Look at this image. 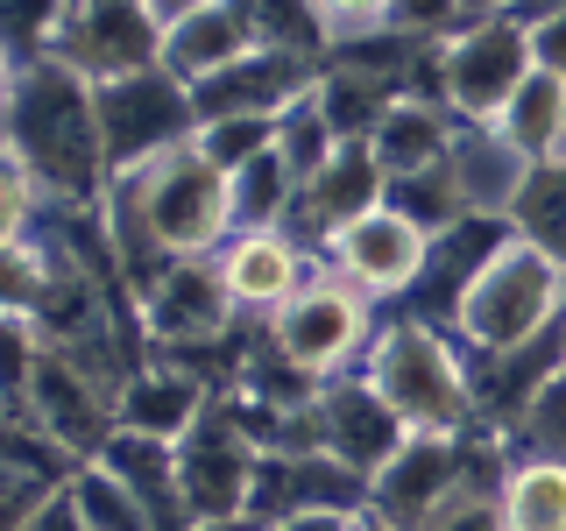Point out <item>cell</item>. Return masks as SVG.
I'll use <instances>...</instances> for the list:
<instances>
[{"label":"cell","mask_w":566,"mask_h":531,"mask_svg":"<svg viewBox=\"0 0 566 531\" xmlns=\"http://www.w3.org/2000/svg\"><path fill=\"white\" fill-rule=\"evenodd\" d=\"M8 164L29 170L43 206H99L114 170H106V135H99V93L85 71L64 58H29L8 64Z\"/></svg>","instance_id":"cell-1"},{"label":"cell","mask_w":566,"mask_h":531,"mask_svg":"<svg viewBox=\"0 0 566 531\" xmlns=\"http://www.w3.org/2000/svg\"><path fill=\"white\" fill-rule=\"evenodd\" d=\"M361 376L376 383V397L403 418V433H432V439H460L482 425L474 412V368H468V347L453 341L447 326L403 312L389 319L368 347Z\"/></svg>","instance_id":"cell-2"},{"label":"cell","mask_w":566,"mask_h":531,"mask_svg":"<svg viewBox=\"0 0 566 531\" xmlns=\"http://www.w3.org/2000/svg\"><path fill=\"white\" fill-rule=\"evenodd\" d=\"M559 319H566V270L510 227V235L489 248V262L468 277L447 333L468 354H510V347L538 341V333H553Z\"/></svg>","instance_id":"cell-3"},{"label":"cell","mask_w":566,"mask_h":531,"mask_svg":"<svg viewBox=\"0 0 566 531\" xmlns=\"http://www.w3.org/2000/svg\"><path fill=\"white\" fill-rule=\"evenodd\" d=\"M531 79H538L531 22L524 14H495V22H468V29L439 35V43L424 50L411 93L439 100L460 128H495Z\"/></svg>","instance_id":"cell-4"},{"label":"cell","mask_w":566,"mask_h":531,"mask_svg":"<svg viewBox=\"0 0 566 531\" xmlns=\"http://www.w3.org/2000/svg\"><path fill=\"white\" fill-rule=\"evenodd\" d=\"M376 333H382L376 298L354 291V283L333 277V270H318L276 319H262V341H270L283 362L312 368L318 383L354 376V368L368 362V347H376Z\"/></svg>","instance_id":"cell-5"},{"label":"cell","mask_w":566,"mask_h":531,"mask_svg":"<svg viewBox=\"0 0 566 531\" xmlns=\"http://www.w3.org/2000/svg\"><path fill=\"white\" fill-rule=\"evenodd\" d=\"M93 93H99V135H106V170L114 177H128L142 164H156V156L199 142V93H191L170 64L114 79V85H93Z\"/></svg>","instance_id":"cell-6"},{"label":"cell","mask_w":566,"mask_h":531,"mask_svg":"<svg viewBox=\"0 0 566 531\" xmlns=\"http://www.w3.org/2000/svg\"><path fill=\"white\" fill-rule=\"evenodd\" d=\"M135 319H142L156 354H177V362L199 368V354L220 347L241 326V305L220 277V256H185L135 291Z\"/></svg>","instance_id":"cell-7"},{"label":"cell","mask_w":566,"mask_h":531,"mask_svg":"<svg viewBox=\"0 0 566 531\" xmlns=\"http://www.w3.org/2000/svg\"><path fill=\"white\" fill-rule=\"evenodd\" d=\"M318 262H326L333 277H347L354 291H368L376 305H382V298H418L424 270H432V235L382 199L376 212L347 220L340 235L318 248Z\"/></svg>","instance_id":"cell-8"},{"label":"cell","mask_w":566,"mask_h":531,"mask_svg":"<svg viewBox=\"0 0 566 531\" xmlns=\"http://www.w3.org/2000/svg\"><path fill=\"white\" fill-rule=\"evenodd\" d=\"M255 460L262 447L234 425L227 404L191 425L177 439V482H185V510L191 524H220V518H248V496H255Z\"/></svg>","instance_id":"cell-9"},{"label":"cell","mask_w":566,"mask_h":531,"mask_svg":"<svg viewBox=\"0 0 566 531\" xmlns=\"http://www.w3.org/2000/svg\"><path fill=\"white\" fill-rule=\"evenodd\" d=\"M164 43L170 29L149 14V0H78L57 58L71 71H85L93 85H114V79H135V71H156Z\"/></svg>","instance_id":"cell-10"},{"label":"cell","mask_w":566,"mask_h":531,"mask_svg":"<svg viewBox=\"0 0 566 531\" xmlns=\"http://www.w3.org/2000/svg\"><path fill=\"white\" fill-rule=\"evenodd\" d=\"M318 270H326L318 248H305L291 227H241V235H227V248H220V277H227V291H234L241 319H276Z\"/></svg>","instance_id":"cell-11"},{"label":"cell","mask_w":566,"mask_h":531,"mask_svg":"<svg viewBox=\"0 0 566 531\" xmlns=\"http://www.w3.org/2000/svg\"><path fill=\"white\" fill-rule=\"evenodd\" d=\"M318 71H326V58H305V50H270V43H255L241 64H227L220 79L191 85V93H199V121H234V114L283 121L297 100H312V93H318Z\"/></svg>","instance_id":"cell-12"},{"label":"cell","mask_w":566,"mask_h":531,"mask_svg":"<svg viewBox=\"0 0 566 531\" xmlns=\"http://www.w3.org/2000/svg\"><path fill=\"white\" fill-rule=\"evenodd\" d=\"M305 510H368V475L340 468L326 447H291V454H262L255 460V496L248 518L283 524Z\"/></svg>","instance_id":"cell-13"},{"label":"cell","mask_w":566,"mask_h":531,"mask_svg":"<svg viewBox=\"0 0 566 531\" xmlns=\"http://www.w3.org/2000/svg\"><path fill=\"white\" fill-rule=\"evenodd\" d=\"M403 439H411L403 418L376 397V383H368L361 368H354V376H333L326 389H318V447L340 460V468L376 482L389 460L403 454Z\"/></svg>","instance_id":"cell-14"},{"label":"cell","mask_w":566,"mask_h":531,"mask_svg":"<svg viewBox=\"0 0 566 531\" xmlns=\"http://www.w3.org/2000/svg\"><path fill=\"white\" fill-rule=\"evenodd\" d=\"M8 412H29L50 439H57V447H71L78 460H93L106 439H114V397H106V389L85 376V368L71 362L64 347H43L29 397L8 404Z\"/></svg>","instance_id":"cell-15"},{"label":"cell","mask_w":566,"mask_h":531,"mask_svg":"<svg viewBox=\"0 0 566 531\" xmlns=\"http://www.w3.org/2000/svg\"><path fill=\"white\" fill-rule=\"evenodd\" d=\"M212 404H220V383H212L206 368H191V362H177V354L149 347V362L128 376V389H120V404H114V425L149 433V439H170V447H177Z\"/></svg>","instance_id":"cell-16"},{"label":"cell","mask_w":566,"mask_h":531,"mask_svg":"<svg viewBox=\"0 0 566 531\" xmlns=\"http://www.w3.org/2000/svg\"><path fill=\"white\" fill-rule=\"evenodd\" d=\"M389 199V170L376 164V149L368 142H347L340 156H333L326 170L305 185V199H297V220H291V235L305 241V248H326L333 235H340L347 220H361V212H376Z\"/></svg>","instance_id":"cell-17"},{"label":"cell","mask_w":566,"mask_h":531,"mask_svg":"<svg viewBox=\"0 0 566 531\" xmlns=\"http://www.w3.org/2000/svg\"><path fill=\"white\" fill-rule=\"evenodd\" d=\"M447 170H453V191H460V206H468L474 220L510 227V212H517V199H524V185H531L538 164H531L503 128H460Z\"/></svg>","instance_id":"cell-18"},{"label":"cell","mask_w":566,"mask_h":531,"mask_svg":"<svg viewBox=\"0 0 566 531\" xmlns=\"http://www.w3.org/2000/svg\"><path fill=\"white\" fill-rule=\"evenodd\" d=\"M453 135H460V121L439 100L403 93L382 114V128L368 135V149H376V164L389 170V185H397V177H418V170H439V164H447V156H453Z\"/></svg>","instance_id":"cell-19"},{"label":"cell","mask_w":566,"mask_h":531,"mask_svg":"<svg viewBox=\"0 0 566 531\" xmlns=\"http://www.w3.org/2000/svg\"><path fill=\"white\" fill-rule=\"evenodd\" d=\"M248 50H255V29H248V14L234 8V0H220V8L185 14V22L170 29L164 64H170L185 85H206V79H220L227 64H241Z\"/></svg>","instance_id":"cell-20"},{"label":"cell","mask_w":566,"mask_h":531,"mask_svg":"<svg viewBox=\"0 0 566 531\" xmlns=\"http://www.w3.org/2000/svg\"><path fill=\"white\" fill-rule=\"evenodd\" d=\"M403 93H411L403 79H382V71H361V64H340V58H326V71H318V106H326L340 142H368Z\"/></svg>","instance_id":"cell-21"},{"label":"cell","mask_w":566,"mask_h":531,"mask_svg":"<svg viewBox=\"0 0 566 531\" xmlns=\"http://www.w3.org/2000/svg\"><path fill=\"white\" fill-rule=\"evenodd\" d=\"M503 531H566V460L517 454L503 468Z\"/></svg>","instance_id":"cell-22"},{"label":"cell","mask_w":566,"mask_h":531,"mask_svg":"<svg viewBox=\"0 0 566 531\" xmlns=\"http://www.w3.org/2000/svg\"><path fill=\"white\" fill-rule=\"evenodd\" d=\"M495 128L517 142L531 164H559V156H566V79L538 71V79H531L524 93L510 100V114L495 121Z\"/></svg>","instance_id":"cell-23"},{"label":"cell","mask_w":566,"mask_h":531,"mask_svg":"<svg viewBox=\"0 0 566 531\" xmlns=\"http://www.w3.org/2000/svg\"><path fill=\"white\" fill-rule=\"evenodd\" d=\"M227 191H234V235L241 227H291L297 220V199H305V185H297V170L283 164V156H255L248 170L227 177Z\"/></svg>","instance_id":"cell-24"},{"label":"cell","mask_w":566,"mask_h":531,"mask_svg":"<svg viewBox=\"0 0 566 531\" xmlns=\"http://www.w3.org/2000/svg\"><path fill=\"white\" fill-rule=\"evenodd\" d=\"M71 510H78L93 531H164V524H156V510L142 503V496L120 482L106 460H85V468L71 475Z\"/></svg>","instance_id":"cell-25"},{"label":"cell","mask_w":566,"mask_h":531,"mask_svg":"<svg viewBox=\"0 0 566 531\" xmlns=\"http://www.w3.org/2000/svg\"><path fill=\"white\" fill-rule=\"evenodd\" d=\"M510 227H517L531 248H545V256L566 270V156L531 170L524 199H517V212H510Z\"/></svg>","instance_id":"cell-26"},{"label":"cell","mask_w":566,"mask_h":531,"mask_svg":"<svg viewBox=\"0 0 566 531\" xmlns=\"http://www.w3.org/2000/svg\"><path fill=\"white\" fill-rule=\"evenodd\" d=\"M71 8H78V0H0V43H8V64L57 58V43L71 29Z\"/></svg>","instance_id":"cell-27"},{"label":"cell","mask_w":566,"mask_h":531,"mask_svg":"<svg viewBox=\"0 0 566 531\" xmlns=\"http://www.w3.org/2000/svg\"><path fill=\"white\" fill-rule=\"evenodd\" d=\"M340 149H347V142L333 135V121H326V106H318V93H312V100H297L291 114L276 121V156L297 170V185H312V177L326 170Z\"/></svg>","instance_id":"cell-28"},{"label":"cell","mask_w":566,"mask_h":531,"mask_svg":"<svg viewBox=\"0 0 566 531\" xmlns=\"http://www.w3.org/2000/svg\"><path fill=\"white\" fill-rule=\"evenodd\" d=\"M389 206H397L403 220H418L432 241L474 220V212L460 206V191H453V170H447V164H439V170H418V177H397V185H389Z\"/></svg>","instance_id":"cell-29"},{"label":"cell","mask_w":566,"mask_h":531,"mask_svg":"<svg viewBox=\"0 0 566 531\" xmlns=\"http://www.w3.org/2000/svg\"><path fill=\"white\" fill-rule=\"evenodd\" d=\"M510 454H538V460H566V368L553 383L538 389V397L517 412V425H510Z\"/></svg>","instance_id":"cell-30"},{"label":"cell","mask_w":566,"mask_h":531,"mask_svg":"<svg viewBox=\"0 0 566 531\" xmlns=\"http://www.w3.org/2000/svg\"><path fill=\"white\" fill-rule=\"evenodd\" d=\"M199 149L212 170H248L255 156L276 149V121H255V114H234V121H199Z\"/></svg>","instance_id":"cell-31"},{"label":"cell","mask_w":566,"mask_h":531,"mask_svg":"<svg viewBox=\"0 0 566 531\" xmlns=\"http://www.w3.org/2000/svg\"><path fill=\"white\" fill-rule=\"evenodd\" d=\"M418 531H503V475H474V482L460 496H447Z\"/></svg>","instance_id":"cell-32"},{"label":"cell","mask_w":566,"mask_h":531,"mask_svg":"<svg viewBox=\"0 0 566 531\" xmlns=\"http://www.w3.org/2000/svg\"><path fill=\"white\" fill-rule=\"evenodd\" d=\"M64 489H71V482H57V475H35V468H14V460H0V531H29Z\"/></svg>","instance_id":"cell-33"},{"label":"cell","mask_w":566,"mask_h":531,"mask_svg":"<svg viewBox=\"0 0 566 531\" xmlns=\"http://www.w3.org/2000/svg\"><path fill=\"white\" fill-rule=\"evenodd\" d=\"M524 22H531V50H538V71L566 79V0H531Z\"/></svg>","instance_id":"cell-34"},{"label":"cell","mask_w":566,"mask_h":531,"mask_svg":"<svg viewBox=\"0 0 566 531\" xmlns=\"http://www.w3.org/2000/svg\"><path fill=\"white\" fill-rule=\"evenodd\" d=\"M389 22H397L403 35H418V43H439V35L468 29V22H460V0H397Z\"/></svg>","instance_id":"cell-35"},{"label":"cell","mask_w":566,"mask_h":531,"mask_svg":"<svg viewBox=\"0 0 566 531\" xmlns=\"http://www.w3.org/2000/svg\"><path fill=\"white\" fill-rule=\"evenodd\" d=\"M389 8H397V0H312V14L326 22L333 43H340V35H361V29H382Z\"/></svg>","instance_id":"cell-36"},{"label":"cell","mask_w":566,"mask_h":531,"mask_svg":"<svg viewBox=\"0 0 566 531\" xmlns=\"http://www.w3.org/2000/svg\"><path fill=\"white\" fill-rule=\"evenodd\" d=\"M361 524V510H305V518H283L270 531H354Z\"/></svg>","instance_id":"cell-37"},{"label":"cell","mask_w":566,"mask_h":531,"mask_svg":"<svg viewBox=\"0 0 566 531\" xmlns=\"http://www.w3.org/2000/svg\"><path fill=\"white\" fill-rule=\"evenodd\" d=\"M29 531H93V524H85V518H78V510H71V489H64V496H57V503H50V510H43V518H35V524H29Z\"/></svg>","instance_id":"cell-38"},{"label":"cell","mask_w":566,"mask_h":531,"mask_svg":"<svg viewBox=\"0 0 566 531\" xmlns=\"http://www.w3.org/2000/svg\"><path fill=\"white\" fill-rule=\"evenodd\" d=\"M531 0H460V22H495V14H524Z\"/></svg>","instance_id":"cell-39"},{"label":"cell","mask_w":566,"mask_h":531,"mask_svg":"<svg viewBox=\"0 0 566 531\" xmlns=\"http://www.w3.org/2000/svg\"><path fill=\"white\" fill-rule=\"evenodd\" d=\"M206 8H220V0H149V14H156L164 29H177L185 14H206Z\"/></svg>","instance_id":"cell-40"},{"label":"cell","mask_w":566,"mask_h":531,"mask_svg":"<svg viewBox=\"0 0 566 531\" xmlns=\"http://www.w3.org/2000/svg\"><path fill=\"white\" fill-rule=\"evenodd\" d=\"M191 531H270L262 518H220V524H191Z\"/></svg>","instance_id":"cell-41"},{"label":"cell","mask_w":566,"mask_h":531,"mask_svg":"<svg viewBox=\"0 0 566 531\" xmlns=\"http://www.w3.org/2000/svg\"><path fill=\"white\" fill-rule=\"evenodd\" d=\"M354 531H397V524H389V518H376V510H361V524H354Z\"/></svg>","instance_id":"cell-42"}]
</instances>
